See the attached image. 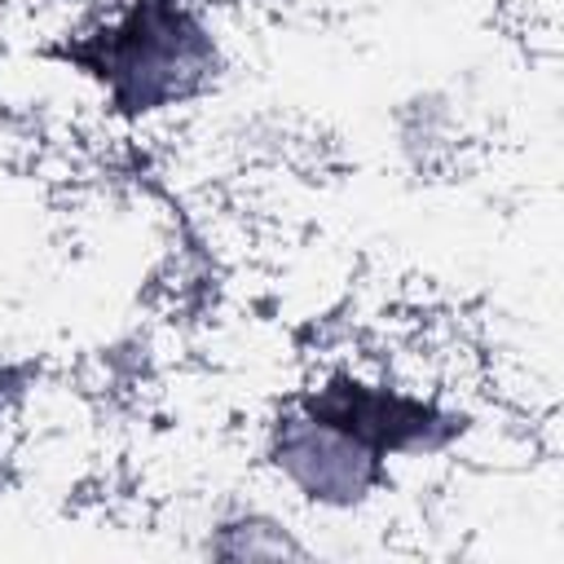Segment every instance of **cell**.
<instances>
[{
  "instance_id": "cell-1",
  "label": "cell",
  "mask_w": 564,
  "mask_h": 564,
  "mask_svg": "<svg viewBox=\"0 0 564 564\" xmlns=\"http://www.w3.org/2000/svg\"><path fill=\"white\" fill-rule=\"evenodd\" d=\"M445 423L419 401L375 392L357 379H335L304 401V414L282 432V467L313 498H361L375 480L379 458L392 449L441 445Z\"/></svg>"
},
{
  "instance_id": "cell-2",
  "label": "cell",
  "mask_w": 564,
  "mask_h": 564,
  "mask_svg": "<svg viewBox=\"0 0 564 564\" xmlns=\"http://www.w3.org/2000/svg\"><path fill=\"white\" fill-rule=\"evenodd\" d=\"M97 75L119 110H159L189 97L212 70V40L176 0H137L128 18L66 53Z\"/></svg>"
}]
</instances>
